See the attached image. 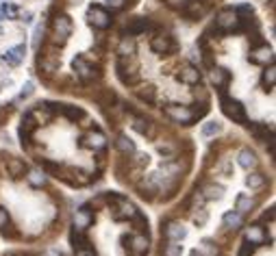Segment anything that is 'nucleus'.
<instances>
[{
	"label": "nucleus",
	"mask_w": 276,
	"mask_h": 256,
	"mask_svg": "<svg viewBox=\"0 0 276 256\" xmlns=\"http://www.w3.org/2000/svg\"><path fill=\"white\" fill-rule=\"evenodd\" d=\"M163 113L172 122H178V124H194V119H196V113L189 107H185V104H168L163 109Z\"/></svg>",
	"instance_id": "obj_1"
},
{
	"label": "nucleus",
	"mask_w": 276,
	"mask_h": 256,
	"mask_svg": "<svg viewBox=\"0 0 276 256\" xmlns=\"http://www.w3.org/2000/svg\"><path fill=\"white\" fill-rule=\"evenodd\" d=\"M87 20H89V24H92L94 28H100V31H104V28L111 26V16H109V11L107 9H102V7H96V4L89 7Z\"/></svg>",
	"instance_id": "obj_2"
},
{
	"label": "nucleus",
	"mask_w": 276,
	"mask_h": 256,
	"mask_svg": "<svg viewBox=\"0 0 276 256\" xmlns=\"http://www.w3.org/2000/svg\"><path fill=\"white\" fill-rule=\"evenodd\" d=\"M239 13L233 11V9H224V11L218 13V18H215V26L220 28V31H235V28L239 26Z\"/></svg>",
	"instance_id": "obj_3"
},
{
	"label": "nucleus",
	"mask_w": 276,
	"mask_h": 256,
	"mask_svg": "<svg viewBox=\"0 0 276 256\" xmlns=\"http://www.w3.org/2000/svg\"><path fill=\"white\" fill-rule=\"evenodd\" d=\"M52 33L57 35V42H65V39L72 35V20H70L68 16H54L52 18Z\"/></svg>",
	"instance_id": "obj_4"
},
{
	"label": "nucleus",
	"mask_w": 276,
	"mask_h": 256,
	"mask_svg": "<svg viewBox=\"0 0 276 256\" xmlns=\"http://www.w3.org/2000/svg\"><path fill=\"white\" fill-rule=\"evenodd\" d=\"M222 111L226 117H230L233 122H244L246 119V113H244V107L233 98H226L222 96Z\"/></svg>",
	"instance_id": "obj_5"
},
{
	"label": "nucleus",
	"mask_w": 276,
	"mask_h": 256,
	"mask_svg": "<svg viewBox=\"0 0 276 256\" xmlns=\"http://www.w3.org/2000/svg\"><path fill=\"white\" fill-rule=\"evenodd\" d=\"M74 70H76V76L83 80V83H92L94 78H98V72L92 63H87L83 57L74 59Z\"/></svg>",
	"instance_id": "obj_6"
},
{
	"label": "nucleus",
	"mask_w": 276,
	"mask_h": 256,
	"mask_svg": "<svg viewBox=\"0 0 276 256\" xmlns=\"http://www.w3.org/2000/svg\"><path fill=\"white\" fill-rule=\"evenodd\" d=\"M92 222H94V213L87 207L76 209V213H74V217H72L74 233H85V230L92 226Z\"/></svg>",
	"instance_id": "obj_7"
},
{
	"label": "nucleus",
	"mask_w": 276,
	"mask_h": 256,
	"mask_svg": "<svg viewBox=\"0 0 276 256\" xmlns=\"http://www.w3.org/2000/svg\"><path fill=\"white\" fill-rule=\"evenodd\" d=\"M118 76L122 78V83H137L139 74H137V65L128 63L126 57H120L118 63Z\"/></svg>",
	"instance_id": "obj_8"
},
{
	"label": "nucleus",
	"mask_w": 276,
	"mask_h": 256,
	"mask_svg": "<svg viewBox=\"0 0 276 256\" xmlns=\"http://www.w3.org/2000/svg\"><path fill=\"white\" fill-rule=\"evenodd\" d=\"M115 209H113V215L115 219H133L137 217V209H135L133 202H128V200H122V198H115Z\"/></svg>",
	"instance_id": "obj_9"
},
{
	"label": "nucleus",
	"mask_w": 276,
	"mask_h": 256,
	"mask_svg": "<svg viewBox=\"0 0 276 256\" xmlns=\"http://www.w3.org/2000/svg\"><path fill=\"white\" fill-rule=\"evenodd\" d=\"M250 59L259 65H268V63H274V50L268 46V44H261L250 52Z\"/></svg>",
	"instance_id": "obj_10"
},
{
	"label": "nucleus",
	"mask_w": 276,
	"mask_h": 256,
	"mask_svg": "<svg viewBox=\"0 0 276 256\" xmlns=\"http://www.w3.org/2000/svg\"><path fill=\"white\" fill-rule=\"evenodd\" d=\"M81 145H85V148H89V150H102L104 145H107V137H104L100 130H89L83 137Z\"/></svg>",
	"instance_id": "obj_11"
},
{
	"label": "nucleus",
	"mask_w": 276,
	"mask_h": 256,
	"mask_svg": "<svg viewBox=\"0 0 276 256\" xmlns=\"http://www.w3.org/2000/svg\"><path fill=\"white\" fill-rule=\"evenodd\" d=\"M150 46L157 54H170L174 50V42L170 35H154L152 42H150Z\"/></svg>",
	"instance_id": "obj_12"
},
{
	"label": "nucleus",
	"mask_w": 276,
	"mask_h": 256,
	"mask_svg": "<svg viewBox=\"0 0 276 256\" xmlns=\"http://www.w3.org/2000/svg\"><path fill=\"white\" fill-rule=\"evenodd\" d=\"M178 80L185 85H198L200 80V70L196 68V65H183V68L178 70Z\"/></svg>",
	"instance_id": "obj_13"
},
{
	"label": "nucleus",
	"mask_w": 276,
	"mask_h": 256,
	"mask_svg": "<svg viewBox=\"0 0 276 256\" xmlns=\"http://www.w3.org/2000/svg\"><path fill=\"white\" fill-rule=\"evenodd\" d=\"M246 241H248L250 245H263L265 243V230L263 226L259 224H252L246 228Z\"/></svg>",
	"instance_id": "obj_14"
},
{
	"label": "nucleus",
	"mask_w": 276,
	"mask_h": 256,
	"mask_svg": "<svg viewBox=\"0 0 276 256\" xmlns=\"http://www.w3.org/2000/svg\"><path fill=\"white\" fill-rule=\"evenodd\" d=\"M165 237H168L170 241H176V243H180V241L187 237V228H185L180 222H170L168 226H165Z\"/></svg>",
	"instance_id": "obj_15"
},
{
	"label": "nucleus",
	"mask_w": 276,
	"mask_h": 256,
	"mask_svg": "<svg viewBox=\"0 0 276 256\" xmlns=\"http://www.w3.org/2000/svg\"><path fill=\"white\" fill-rule=\"evenodd\" d=\"M183 11H185V16H187L189 20H200L204 16V11H207V7H204L200 0H187L185 7H183Z\"/></svg>",
	"instance_id": "obj_16"
},
{
	"label": "nucleus",
	"mask_w": 276,
	"mask_h": 256,
	"mask_svg": "<svg viewBox=\"0 0 276 256\" xmlns=\"http://www.w3.org/2000/svg\"><path fill=\"white\" fill-rule=\"evenodd\" d=\"M24 52H26L24 44H20V46H13L11 50H7V52L2 54V61H7L9 65H18V63H22Z\"/></svg>",
	"instance_id": "obj_17"
},
{
	"label": "nucleus",
	"mask_w": 276,
	"mask_h": 256,
	"mask_svg": "<svg viewBox=\"0 0 276 256\" xmlns=\"http://www.w3.org/2000/svg\"><path fill=\"white\" fill-rule=\"evenodd\" d=\"M130 126H133V130H137L139 135H148V137H152V135H154L152 122H150V119H146V117H133Z\"/></svg>",
	"instance_id": "obj_18"
},
{
	"label": "nucleus",
	"mask_w": 276,
	"mask_h": 256,
	"mask_svg": "<svg viewBox=\"0 0 276 256\" xmlns=\"http://www.w3.org/2000/svg\"><path fill=\"white\" fill-rule=\"evenodd\" d=\"M4 167H7V174L11 178H20V176L26 174V165H24V161H20V159H9Z\"/></svg>",
	"instance_id": "obj_19"
},
{
	"label": "nucleus",
	"mask_w": 276,
	"mask_h": 256,
	"mask_svg": "<svg viewBox=\"0 0 276 256\" xmlns=\"http://www.w3.org/2000/svg\"><path fill=\"white\" fill-rule=\"evenodd\" d=\"M237 163L242 165L244 169H252V167H257V157H254L252 150L244 148V150H239V154H237Z\"/></svg>",
	"instance_id": "obj_20"
},
{
	"label": "nucleus",
	"mask_w": 276,
	"mask_h": 256,
	"mask_svg": "<svg viewBox=\"0 0 276 256\" xmlns=\"http://www.w3.org/2000/svg\"><path fill=\"white\" fill-rule=\"evenodd\" d=\"M224 226L230 230H237V228H242L244 226V217H242V213H237V210H230V213L224 215Z\"/></svg>",
	"instance_id": "obj_21"
},
{
	"label": "nucleus",
	"mask_w": 276,
	"mask_h": 256,
	"mask_svg": "<svg viewBox=\"0 0 276 256\" xmlns=\"http://www.w3.org/2000/svg\"><path fill=\"white\" fill-rule=\"evenodd\" d=\"M146 26H148V20L146 18H137V20H133V22L126 26V31H124V35H139V33H144L146 31Z\"/></svg>",
	"instance_id": "obj_22"
},
{
	"label": "nucleus",
	"mask_w": 276,
	"mask_h": 256,
	"mask_svg": "<svg viewBox=\"0 0 276 256\" xmlns=\"http://www.w3.org/2000/svg\"><path fill=\"white\" fill-rule=\"evenodd\" d=\"M26 178H28V183H31L33 187H44V185H46V180H48L44 169H28Z\"/></svg>",
	"instance_id": "obj_23"
},
{
	"label": "nucleus",
	"mask_w": 276,
	"mask_h": 256,
	"mask_svg": "<svg viewBox=\"0 0 276 256\" xmlns=\"http://www.w3.org/2000/svg\"><path fill=\"white\" fill-rule=\"evenodd\" d=\"M130 248L137 254H146L148 252V237L146 234H135V237L130 239Z\"/></svg>",
	"instance_id": "obj_24"
},
{
	"label": "nucleus",
	"mask_w": 276,
	"mask_h": 256,
	"mask_svg": "<svg viewBox=\"0 0 276 256\" xmlns=\"http://www.w3.org/2000/svg\"><path fill=\"white\" fill-rule=\"evenodd\" d=\"M115 145H118V150L122 154H135V143H133V139L126 137V135H120V137L115 139Z\"/></svg>",
	"instance_id": "obj_25"
},
{
	"label": "nucleus",
	"mask_w": 276,
	"mask_h": 256,
	"mask_svg": "<svg viewBox=\"0 0 276 256\" xmlns=\"http://www.w3.org/2000/svg\"><path fill=\"white\" fill-rule=\"evenodd\" d=\"M211 80H213L215 87L222 89L224 85L228 83V72H226L224 68H213V70H211Z\"/></svg>",
	"instance_id": "obj_26"
},
{
	"label": "nucleus",
	"mask_w": 276,
	"mask_h": 256,
	"mask_svg": "<svg viewBox=\"0 0 276 256\" xmlns=\"http://www.w3.org/2000/svg\"><path fill=\"white\" fill-rule=\"evenodd\" d=\"M33 117V122L35 124H48L50 119H52V111H50L48 107H44V109H35L33 113H28Z\"/></svg>",
	"instance_id": "obj_27"
},
{
	"label": "nucleus",
	"mask_w": 276,
	"mask_h": 256,
	"mask_svg": "<svg viewBox=\"0 0 276 256\" xmlns=\"http://www.w3.org/2000/svg\"><path fill=\"white\" fill-rule=\"evenodd\" d=\"M224 195V189L220 187V185H204L202 187V198H207V200H220Z\"/></svg>",
	"instance_id": "obj_28"
},
{
	"label": "nucleus",
	"mask_w": 276,
	"mask_h": 256,
	"mask_svg": "<svg viewBox=\"0 0 276 256\" xmlns=\"http://www.w3.org/2000/svg\"><path fill=\"white\" fill-rule=\"evenodd\" d=\"M133 52H135V42L126 35V37H124L122 42H120L118 54H120V57H133Z\"/></svg>",
	"instance_id": "obj_29"
},
{
	"label": "nucleus",
	"mask_w": 276,
	"mask_h": 256,
	"mask_svg": "<svg viewBox=\"0 0 276 256\" xmlns=\"http://www.w3.org/2000/svg\"><path fill=\"white\" fill-rule=\"evenodd\" d=\"M57 68H59V59L57 57H39V70H42V72L50 74V72H54Z\"/></svg>",
	"instance_id": "obj_30"
},
{
	"label": "nucleus",
	"mask_w": 276,
	"mask_h": 256,
	"mask_svg": "<svg viewBox=\"0 0 276 256\" xmlns=\"http://www.w3.org/2000/svg\"><path fill=\"white\" fill-rule=\"evenodd\" d=\"M246 185H248V189H252V191H257V189H261L265 185V178H263V174H248L246 176Z\"/></svg>",
	"instance_id": "obj_31"
},
{
	"label": "nucleus",
	"mask_w": 276,
	"mask_h": 256,
	"mask_svg": "<svg viewBox=\"0 0 276 256\" xmlns=\"http://www.w3.org/2000/svg\"><path fill=\"white\" fill-rule=\"evenodd\" d=\"M0 16L9 18V20H16L20 16V9L16 7V4H11V2H4L2 7H0Z\"/></svg>",
	"instance_id": "obj_32"
},
{
	"label": "nucleus",
	"mask_w": 276,
	"mask_h": 256,
	"mask_svg": "<svg viewBox=\"0 0 276 256\" xmlns=\"http://www.w3.org/2000/svg\"><path fill=\"white\" fill-rule=\"evenodd\" d=\"M254 202L248 198V195H237V213H248V210H252Z\"/></svg>",
	"instance_id": "obj_33"
},
{
	"label": "nucleus",
	"mask_w": 276,
	"mask_h": 256,
	"mask_svg": "<svg viewBox=\"0 0 276 256\" xmlns=\"http://www.w3.org/2000/svg\"><path fill=\"white\" fill-rule=\"evenodd\" d=\"M274 83H276V68L274 63H270V68L263 72V85L268 89V87H274Z\"/></svg>",
	"instance_id": "obj_34"
},
{
	"label": "nucleus",
	"mask_w": 276,
	"mask_h": 256,
	"mask_svg": "<svg viewBox=\"0 0 276 256\" xmlns=\"http://www.w3.org/2000/svg\"><path fill=\"white\" fill-rule=\"evenodd\" d=\"M220 130H222L220 122H204V126H202V137H215Z\"/></svg>",
	"instance_id": "obj_35"
},
{
	"label": "nucleus",
	"mask_w": 276,
	"mask_h": 256,
	"mask_svg": "<svg viewBox=\"0 0 276 256\" xmlns=\"http://www.w3.org/2000/svg\"><path fill=\"white\" fill-rule=\"evenodd\" d=\"M200 256H218V245L211 241H202V248H200Z\"/></svg>",
	"instance_id": "obj_36"
},
{
	"label": "nucleus",
	"mask_w": 276,
	"mask_h": 256,
	"mask_svg": "<svg viewBox=\"0 0 276 256\" xmlns=\"http://www.w3.org/2000/svg\"><path fill=\"white\" fill-rule=\"evenodd\" d=\"M163 254H165V256H183V245L176 243V241H172V243L165 245Z\"/></svg>",
	"instance_id": "obj_37"
},
{
	"label": "nucleus",
	"mask_w": 276,
	"mask_h": 256,
	"mask_svg": "<svg viewBox=\"0 0 276 256\" xmlns=\"http://www.w3.org/2000/svg\"><path fill=\"white\" fill-rule=\"evenodd\" d=\"M137 96L142 98V100H146V102L152 104V102H154V96H157V93H154V87H152V85H146V89H139Z\"/></svg>",
	"instance_id": "obj_38"
},
{
	"label": "nucleus",
	"mask_w": 276,
	"mask_h": 256,
	"mask_svg": "<svg viewBox=\"0 0 276 256\" xmlns=\"http://www.w3.org/2000/svg\"><path fill=\"white\" fill-rule=\"evenodd\" d=\"M207 219H209L207 210H200V213H196V215H194V224H198V226L207 224Z\"/></svg>",
	"instance_id": "obj_39"
},
{
	"label": "nucleus",
	"mask_w": 276,
	"mask_h": 256,
	"mask_svg": "<svg viewBox=\"0 0 276 256\" xmlns=\"http://www.w3.org/2000/svg\"><path fill=\"white\" fill-rule=\"evenodd\" d=\"M7 226H9V215H7V210L4 209H0V230H7Z\"/></svg>",
	"instance_id": "obj_40"
},
{
	"label": "nucleus",
	"mask_w": 276,
	"mask_h": 256,
	"mask_svg": "<svg viewBox=\"0 0 276 256\" xmlns=\"http://www.w3.org/2000/svg\"><path fill=\"white\" fill-rule=\"evenodd\" d=\"M74 252H76V256H96V254H94V250H89L87 245H81V248H74Z\"/></svg>",
	"instance_id": "obj_41"
},
{
	"label": "nucleus",
	"mask_w": 276,
	"mask_h": 256,
	"mask_svg": "<svg viewBox=\"0 0 276 256\" xmlns=\"http://www.w3.org/2000/svg\"><path fill=\"white\" fill-rule=\"evenodd\" d=\"M124 4H126V0H107V7L113 9V11H115V9H122Z\"/></svg>",
	"instance_id": "obj_42"
},
{
	"label": "nucleus",
	"mask_w": 276,
	"mask_h": 256,
	"mask_svg": "<svg viewBox=\"0 0 276 256\" xmlns=\"http://www.w3.org/2000/svg\"><path fill=\"white\" fill-rule=\"evenodd\" d=\"M33 83H26V85H24V89H22V93H20V98H28V96H31V93H33Z\"/></svg>",
	"instance_id": "obj_43"
},
{
	"label": "nucleus",
	"mask_w": 276,
	"mask_h": 256,
	"mask_svg": "<svg viewBox=\"0 0 276 256\" xmlns=\"http://www.w3.org/2000/svg\"><path fill=\"white\" fill-rule=\"evenodd\" d=\"M250 254H252V245H250V243H244L242 250H239V256H250Z\"/></svg>",
	"instance_id": "obj_44"
},
{
	"label": "nucleus",
	"mask_w": 276,
	"mask_h": 256,
	"mask_svg": "<svg viewBox=\"0 0 276 256\" xmlns=\"http://www.w3.org/2000/svg\"><path fill=\"white\" fill-rule=\"evenodd\" d=\"M65 113H68L70 117H78V115H81L83 111H81V109H65Z\"/></svg>",
	"instance_id": "obj_45"
},
{
	"label": "nucleus",
	"mask_w": 276,
	"mask_h": 256,
	"mask_svg": "<svg viewBox=\"0 0 276 256\" xmlns=\"http://www.w3.org/2000/svg\"><path fill=\"white\" fill-rule=\"evenodd\" d=\"M42 33H44V31H42V26H39L37 31H35V39H33V46H35V48L39 46V37H42Z\"/></svg>",
	"instance_id": "obj_46"
},
{
	"label": "nucleus",
	"mask_w": 276,
	"mask_h": 256,
	"mask_svg": "<svg viewBox=\"0 0 276 256\" xmlns=\"http://www.w3.org/2000/svg\"><path fill=\"white\" fill-rule=\"evenodd\" d=\"M44 256H63V254L59 252V250H46V252H44Z\"/></svg>",
	"instance_id": "obj_47"
},
{
	"label": "nucleus",
	"mask_w": 276,
	"mask_h": 256,
	"mask_svg": "<svg viewBox=\"0 0 276 256\" xmlns=\"http://www.w3.org/2000/svg\"><path fill=\"white\" fill-rule=\"evenodd\" d=\"M192 256H200V254L198 252H192Z\"/></svg>",
	"instance_id": "obj_48"
}]
</instances>
